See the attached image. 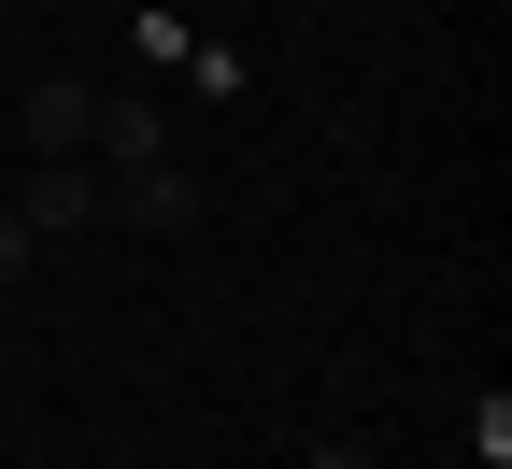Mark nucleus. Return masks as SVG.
<instances>
[{
  "label": "nucleus",
  "instance_id": "f257e3e1",
  "mask_svg": "<svg viewBox=\"0 0 512 469\" xmlns=\"http://www.w3.org/2000/svg\"><path fill=\"white\" fill-rule=\"evenodd\" d=\"M29 143H43V157H72V143H100V100H86L72 72H43V86H29Z\"/></svg>",
  "mask_w": 512,
  "mask_h": 469
},
{
  "label": "nucleus",
  "instance_id": "f03ea898",
  "mask_svg": "<svg viewBox=\"0 0 512 469\" xmlns=\"http://www.w3.org/2000/svg\"><path fill=\"white\" fill-rule=\"evenodd\" d=\"M15 214H29V242H43V228H86V214H100V185H86L72 157H57V171H43V185L15 199Z\"/></svg>",
  "mask_w": 512,
  "mask_h": 469
},
{
  "label": "nucleus",
  "instance_id": "7ed1b4c3",
  "mask_svg": "<svg viewBox=\"0 0 512 469\" xmlns=\"http://www.w3.org/2000/svg\"><path fill=\"white\" fill-rule=\"evenodd\" d=\"M128 228H200V185L185 171H128Z\"/></svg>",
  "mask_w": 512,
  "mask_h": 469
},
{
  "label": "nucleus",
  "instance_id": "20e7f679",
  "mask_svg": "<svg viewBox=\"0 0 512 469\" xmlns=\"http://www.w3.org/2000/svg\"><path fill=\"white\" fill-rule=\"evenodd\" d=\"M100 143H114V171H157V114H143V100H128V114L100 100Z\"/></svg>",
  "mask_w": 512,
  "mask_h": 469
},
{
  "label": "nucleus",
  "instance_id": "39448f33",
  "mask_svg": "<svg viewBox=\"0 0 512 469\" xmlns=\"http://www.w3.org/2000/svg\"><path fill=\"white\" fill-rule=\"evenodd\" d=\"M29 271V214H0V285H15Z\"/></svg>",
  "mask_w": 512,
  "mask_h": 469
},
{
  "label": "nucleus",
  "instance_id": "423d86ee",
  "mask_svg": "<svg viewBox=\"0 0 512 469\" xmlns=\"http://www.w3.org/2000/svg\"><path fill=\"white\" fill-rule=\"evenodd\" d=\"M313 469H370V455H342V441H328V455H313Z\"/></svg>",
  "mask_w": 512,
  "mask_h": 469
}]
</instances>
